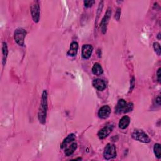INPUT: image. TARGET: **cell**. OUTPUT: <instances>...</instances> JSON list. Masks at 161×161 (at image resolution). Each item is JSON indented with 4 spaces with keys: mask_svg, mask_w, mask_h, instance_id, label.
I'll return each mask as SVG.
<instances>
[{
    "mask_svg": "<svg viewBox=\"0 0 161 161\" xmlns=\"http://www.w3.org/2000/svg\"><path fill=\"white\" fill-rule=\"evenodd\" d=\"M131 137L137 141H139L142 143H149L151 142V139L148 136L147 134H146L144 131L142 130H135L132 134H131Z\"/></svg>",
    "mask_w": 161,
    "mask_h": 161,
    "instance_id": "3957f363",
    "label": "cell"
},
{
    "mask_svg": "<svg viewBox=\"0 0 161 161\" xmlns=\"http://www.w3.org/2000/svg\"><path fill=\"white\" fill-rule=\"evenodd\" d=\"M158 38H159V39H160V33L158 34Z\"/></svg>",
    "mask_w": 161,
    "mask_h": 161,
    "instance_id": "cb8c5ba5",
    "label": "cell"
},
{
    "mask_svg": "<svg viewBox=\"0 0 161 161\" xmlns=\"http://www.w3.org/2000/svg\"><path fill=\"white\" fill-rule=\"evenodd\" d=\"M111 9L110 8H108L104 17L103 18L101 22V29L102 33L105 34L107 32V25L109 22V20L111 17Z\"/></svg>",
    "mask_w": 161,
    "mask_h": 161,
    "instance_id": "8992f818",
    "label": "cell"
},
{
    "mask_svg": "<svg viewBox=\"0 0 161 161\" xmlns=\"http://www.w3.org/2000/svg\"><path fill=\"white\" fill-rule=\"evenodd\" d=\"M78 49H79L78 43L76 42H73L70 44L69 50L67 52V54L69 56H72V57L75 56L78 53Z\"/></svg>",
    "mask_w": 161,
    "mask_h": 161,
    "instance_id": "4fadbf2b",
    "label": "cell"
},
{
    "mask_svg": "<svg viewBox=\"0 0 161 161\" xmlns=\"http://www.w3.org/2000/svg\"><path fill=\"white\" fill-rule=\"evenodd\" d=\"M120 15H121V9L120 8H119L117 9L116 13H115V18L117 20V21H119L120 18Z\"/></svg>",
    "mask_w": 161,
    "mask_h": 161,
    "instance_id": "44dd1931",
    "label": "cell"
},
{
    "mask_svg": "<svg viewBox=\"0 0 161 161\" xmlns=\"http://www.w3.org/2000/svg\"><path fill=\"white\" fill-rule=\"evenodd\" d=\"M134 108V105L132 103H127V102L123 99H120L119 100L118 103L115 108V113H126L131 111Z\"/></svg>",
    "mask_w": 161,
    "mask_h": 161,
    "instance_id": "7a4b0ae2",
    "label": "cell"
},
{
    "mask_svg": "<svg viewBox=\"0 0 161 161\" xmlns=\"http://www.w3.org/2000/svg\"><path fill=\"white\" fill-rule=\"evenodd\" d=\"M47 109V92L46 90H44L42 95L40 106L38 110V120L42 124H45L46 122Z\"/></svg>",
    "mask_w": 161,
    "mask_h": 161,
    "instance_id": "6da1fadb",
    "label": "cell"
},
{
    "mask_svg": "<svg viewBox=\"0 0 161 161\" xmlns=\"http://www.w3.org/2000/svg\"><path fill=\"white\" fill-rule=\"evenodd\" d=\"M113 129V125L111 124H108L106 125L104 128H102L99 131L98 136L99 139H105L111 132Z\"/></svg>",
    "mask_w": 161,
    "mask_h": 161,
    "instance_id": "ba28073f",
    "label": "cell"
},
{
    "mask_svg": "<svg viewBox=\"0 0 161 161\" xmlns=\"http://www.w3.org/2000/svg\"><path fill=\"white\" fill-rule=\"evenodd\" d=\"M157 78L159 82H160L161 80V68H159L157 72Z\"/></svg>",
    "mask_w": 161,
    "mask_h": 161,
    "instance_id": "7402d4cb",
    "label": "cell"
},
{
    "mask_svg": "<svg viewBox=\"0 0 161 161\" xmlns=\"http://www.w3.org/2000/svg\"><path fill=\"white\" fill-rule=\"evenodd\" d=\"M26 35V32L23 28H17L14 32V38L18 45L20 46H23L25 43V38Z\"/></svg>",
    "mask_w": 161,
    "mask_h": 161,
    "instance_id": "277c9868",
    "label": "cell"
},
{
    "mask_svg": "<svg viewBox=\"0 0 161 161\" xmlns=\"http://www.w3.org/2000/svg\"><path fill=\"white\" fill-rule=\"evenodd\" d=\"M31 13L34 21L38 23L40 20V6L38 2H34L31 6Z\"/></svg>",
    "mask_w": 161,
    "mask_h": 161,
    "instance_id": "52a82bcc",
    "label": "cell"
},
{
    "mask_svg": "<svg viewBox=\"0 0 161 161\" xmlns=\"http://www.w3.org/2000/svg\"><path fill=\"white\" fill-rule=\"evenodd\" d=\"M92 72L96 76H100L103 73V69L99 63H95L92 68Z\"/></svg>",
    "mask_w": 161,
    "mask_h": 161,
    "instance_id": "2e32d148",
    "label": "cell"
},
{
    "mask_svg": "<svg viewBox=\"0 0 161 161\" xmlns=\"http://www.w3.org/2000/svg\"><path fill=\"white\" fill-rule=\"evenodd\" d=\"M103 155L105 159L110 160L116 157V147L113 143H108L105 148Z\"/></svg>",
    "mask_w": 161,
    "mask_h": 161,
    "instance_id": "5b68a950",
    "label": "cell"
},
{
    "mask_svg": "<svg viewBox=\"0 0 161 161\" xmlns=\"http://www.w3.org/2000/svg\"><path fill=\"white\" fill-rule=\"evenodd\" d=\"M93 86L98 91H103L107 87L105 82L100 79H95L93 81Z\"/></svg>",
    "mask_w": 161,
    "mask_h": 161,
    "instance_id": "8fae6325",
    "label": "cell"
},
{
    "mask_svg": "<svg viewBox=\"0 0 161 161\" xmlns=\"http://www.w3.org/2000/svg\"><path fill=\"white\" fill-rule=\"evenodd\" d=\"M78 147V144L76 142H73L71 143L69 147H66V149L65 150V155L66 156H70L74 152V151L76 150Z\"/></svg>",
    "mask_w": 161,
    "mask_h": 161,
    "instance_id": "9a60e30c",
    "label": "cell"
},
{
    "mask_svg": "<svg viewBox=\"0 0 161 161\" xmlns=\"http://www.w3.org/2000/svg\"><path fill=\"white\" fill-rule=\"evenodd\" d=\"M76 139V135L74 134H69L62 142V143L61 145V149H65L67 147V145L72 142L73 141H74Z\"/></svg>",
    "mask_w": 161,
    "mask_h": 161,
    "instance_id": "7c38bea8",
    "label": "cell"
},
{
    "mask_svg": "<svg viewBox=\"0 0 161 161\" xmlns=\"http://www.w3.org/2000/svg\"><path fill=\"white\" fill-rule=\"evenodd\" d=\"M93 47L91 45H84L82 47V56L85 59H88L92 55Z\"/></svg>",
    "mask_w": 161,
    "mask_h": 161,
    "instance_id": "9c48e42d",
    "label": "cell"
},
{
    "mask_svg": "<svg viewBox=\"0 0 161 161\" xmlns=\"http://www.w3.org/2000/svg\"><path fill=\"white\" fill-rule=\"evenodd\" d=\"M84 3L86 8H90L95 3V1H93V0H88V1H84Z\"/></svg>",
    "mask_w": 161,
    "mask_h": 161,
    "instance_id": "ffe728a7",
    "label": "cell"
},
{
    "mask_svg": "<svg viewBox=\"0 0 161 161\" xmlns=\"http://www.w3.org/2000/svg\"><path fill=\"white\" fill-rule=\"evenodd\" d=\"M153 47H154V49L155 52H156V54L158 55H160L161 49H160V46L159 43L158 42H154L153 44Z\"/></svg>",
    "mask_w": 161,
    "mask_h": 161,
    "instance_id": "d6986e66",
    "label": "cell"
},
{
    "mask_svg": "<svg viewBox=\"0 0 161 161\" xmlns=\"http://www.w3.org/2000/svg\"><path fill=\"white\" fill-rule=\"evenodd\" d=\"M156 104H157L159 106L160 105V96H159L157 98H156Z\"/></svg>",
    "mask_w": 161,
    "mask_h": 161,
    "instance_id": "603a6c76",
    "label": "cell"
},
{
    "mask_svg": "<svg viewBox=\"0 0 161 161\" xmlns=\"http://www.w3.org/2000/svg\"><path fill=\"white\" fill-rule=\"evenodd\" d=\"M130 122V119L128 116H124L120 119L119 126V128L121 129H125L126 128L128 127Z\"/></svg>",
    "mask_w": 161,
    "mask_h": 161,
    "instance_id": "5bb4252c",
    "label": "cell"
},
{
    "mask_svg": "<svg viewBox=\"0 0 161 161\" xmlns=\"http://www.w3.org/2000/svg\"><path fill=\"white\" fill-rule=\"evenodd\" d=\"M110 113H111V108L108 105L103 106L98 111L99 117L103 119H106L108 118Z\"/></svg>",
    "mask_w": 161,
    "mask_h": 161,
    "instance_id": "30bf717a",
    "label": "cell"
},
{
    "mask_svg": "<svg viewBox=\"0 0 161 161\" xmlns=\"http://www.w3.org/2000/svg\"><path fill=\"white\" fill-rule=\"evenodd\" d=\"M154 152L155 155V156L160 159L161 156V147H160V144L159 143H155L154 147Z\"/></svg>",
    "mask_w": 161,
    "mask_h": 161,
    "instance_id": "ac0fdd59",
    "label": "cell"
},
{
    "mask_svg": "<svg viewBox=\"0 0 161 161\" xmlns=\"http://www.w3.org/2000/svg\"><path fill=\"white\" fill-rule=\"evenodd\" d=\"M2 52H3V66L5 65L6 58L8 54V46L6 42L3 43V47H2Z\"/></svg>",
    "mask_w": 161,
    "mask_h": 161,
    "instance_id": "e0dca14e",
    "label": "cell"
}]
</instances>
